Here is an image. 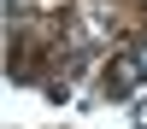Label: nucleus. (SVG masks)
<instances>
[{"instance_id":"f257e3e1","label":"nucleus","mask_w":147,"mask_h":129,"mask_svg":"<svg viewBox=\"0 0 147 129\" xmlns=\"http://www.w3.org/2000/svg\"><path fill=\"white\" fill-rule=\"evenodd\" d=\"M141 82H147V41L136 53H118L112 65H106V94H112V100H129Z\"/></svg>"}]
</instances>
